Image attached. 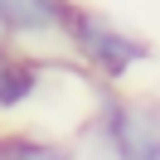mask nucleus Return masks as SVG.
Returning <instances> with one entry per match:
<instances>
[{
  "label": "nucleus",
  "instance_id": "f257e3e1",
  "mask_svg": "<svg viewBox=\"0 0 160 160\" xmlns=\"http://www.w3.org/2000/svg\"><path fill=\"white\" fill-rule=\"evenodd\" d=\"M58 53L78 63L97 88H131L136 73L155 68V44L141 29H131L126 20H117L112 10L88 5V0H73Z\"/></svg>",
  "mask_w": 160,
  "mask_h": 160
},
{
  "label": "nucleus",
  "instance_id": "f03ea898",
  "mask_svg": "<svg viewBox=\"0 0 160 160\" xmlns=\"http://www.w3.org/2000/svg\"><path fill=\"white\" fill-rule=\"evenodd\" d=\"M82 131L92 136L102 160H160V92L97 88Z\"/></svg>",
  "mask_w": 160,
  "mask_h": 160
},
{
  "label": "nucleus",
  "instance_id": "7ed1b4c3",
  "mask_svg": "<svg viewBox=\"0 0 160 160\" xmlns=\"http://www.w3.org/2000/svg\"><path fill=\"white\" fill-rule=\"evenodd\" d=\"M78 78H88V73L78 63H68L63 53H39L15 39H0V126H24L29 117L39 126L53 92H63Z\"/></svg>",
  "mask_w": 160,
  "mask_h": 160
},
{
  "label": "nucleus",
  "instance_id": "20e7f679",
  "mask_svg": "<svg viewBox=\"0 0 160 160\" xmlns=\"http://www.w3.org/2000/svg\"><path fill=\"white\" fill-rule=\"evenodd\" d=\"M68 10L73 0H0V39H15L39 53H58Z\"/></svg>",
  "mask_w": 160,
  "mask_h": 160
},
{
  "label": "nucleus",
  "instance_id": "39448f33",
  "mask_svg": "<svg viewBox=\"0 0 160 160\" xmlns=\"http://www.w3.org/2000/svg\"><path fill=\"white\" fill-rule=\"evenodd\" d=\"M0 160H78V146L29 126H0Z\"/></svg>",
  "mask_w": 160,
  "mask_h": 160
}]
</instances>
